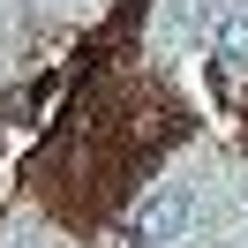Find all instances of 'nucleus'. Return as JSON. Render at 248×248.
I'll use <instances>...</instances> for the list:
<instances>
[{"mask_svg":"<svg viewBox=\"0 0 248 248\" xmlns=\"http://www.w3.org/2000/svg\"><path fill=\"white\" fill-rule=\"evenodd\" d=\"M226 8H233V0H173V8H166V31L181 38V46H203V38H218Z\"/></svg>","mask_w":248,"mask_h":248,"instance_id":"2","label":"nucleus"},{"mask_svg":"<svg viewBox=\"0 0 248 248\" xmlns=\"http://www.w3.org/2000/svg\"><path fill=\"white\" fill-rule=\"evenodd\" d=\"M188 226H196V188H188V181H166L158 196L136 203V241H151V248L188 241Z\"/></svg>","mask_w":248,"mask_h":248,"instance_id":"1","label":"nucleus"},{"mask_svg":"<svg viewBox=\"0 0 248 248\" xmlns=\"http://www.w3.org/2000/svg\"><path fill=\"white\" fill-rule=\"evenodd\" d=\"M61 8H83V0H61Z\"/></svg>","mask_w":248,"mask_h":248,"instance_id":"4","label":"nucleus"},{"mask_svg":"<svg viewBox=\"0 0 248 248\" xmlns=\"http://www.w3.org/2000/svg\"><path fill=\"white\" fill-rule=\"evenodd\" d=\"M211 46H218V61H226V68H248V0H233V8H226V23H218Z\"/></svg>","mask_w":248,"mask_h":248,"instance_id":"3","label":"nucleus"}]
</instances>
